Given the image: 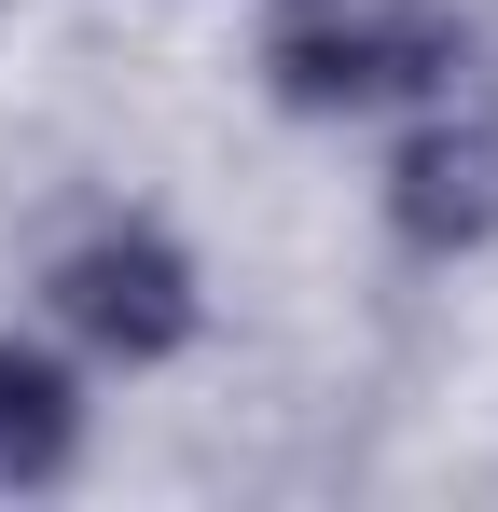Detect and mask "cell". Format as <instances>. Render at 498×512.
<instances>
[{
  "label": "cell",
  "mask_w": 498,
  "mask_h": 512,
  "mask_svg": "<svg viewBox=\"0 0 498 512\" xmlns=\"http://www.w3.org/2000/svg\"><path fill=\"white\" fill-rule=\"evenodd\" d=\"M457 56H471L457 0H291L263 28V70L291 111H388V97L457 84Z\"/></svg>",
  "instance_id": "obj_1"
},
{
  "label": "cell",
  "mask_w": 498,
  "mask_h": 512,
  "mask_svg": "<svg viewBox=\"0 0 498 512\" xmlns=\"http://www.w3.org/2000/svg\"><path fill=\"white\" fill-rule=\"evenodd\" d=\"M56 319L83 346H111V360H166V346H194V263L166 250V236H83L56 263Z\"/></svg>",
  "instance_id": "obj_2"
},
{
  "label": "cell",
  "mask_w": 498,
  "mask_h": 512,
  "mask_svg": "<svg viewBox=\"0 0 498 512\" xmlns=\"http://www.w3.org/2000/svg\"><path fill=\"white\" fill-rule=\"evenodd\" d=\"M388 222H402L415 250H471V236H498V125H485V111L402 139V167H388Z\"/></svg>",
  "instance_id": "obj_3"
},
{
  "label": "cell",
  "mask_w": 498,
  "mask_h": 512,
  "mask_svg": "<svg viewBox=\"0 0 498 512\" xmlns=\"http://www.w3.org/2000/svg\"><path fill=\"white\" fill-rule=\"evenodd\" d=\"M83 443V402L56 360H28V346H0V485H56Z\"/></svg>",
  "instance_id": "obj_4"
}]
</instances>
